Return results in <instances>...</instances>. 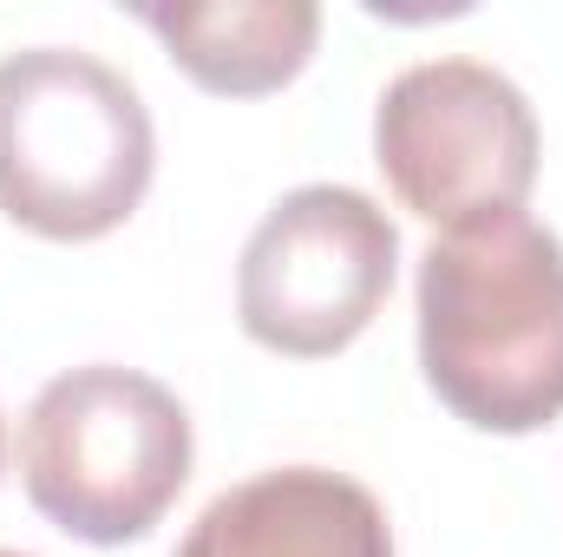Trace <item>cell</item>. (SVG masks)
<instances>
[{"instance_id": "obj_1", "label": "cell", "mask_w": 563, "mask_h": 557, "mask_svg": "<svg viewBox=\"0 0 563 557\" xmlns=\"http://www.w3.org/2000/svg\"><path fill=\"white\" fill-rule=\"evenodd\" d=\"M426 387L478 433L563 414V243L525 210L445 230L420 256Z\"/></svg>"}, {"instance_id": "obj_2", "label": "cell", "mask_w": 563, "mask_h": 557, "mask_svg": "<svg viewBox=\"0 0 563 557\" xmlns=\"http://www.w3.org/2000/svg\"><path fill=\"white\" fill-rule=\"evenodd\" d=\"M157 132L139 86L86 46L0 59V210L53 243L119 230L151 190Z\"/></svg>"}, {"instance_id": "obj_3", "label": "cell", "mask_w": 563, "mask_h": 557, "mask_svg": "<svg viewBox=\"0 0 563 557\" xmlns=\"http://www.w3.org/2000/svg\"><path fill=\"white\" fill-rule=\"evenodd\" d=\"M190 479L184 401L119 361L53 374L20 419V485L40 518L86 545L144 538Z\"/></svg>"}, {"instance_id": "obj_4", "label": "cell", "mask_w": 563, "mask_h": 557, "mask_svg": "<svg viewBox=\"0 0 563 557\" xmlns=\"http://www.w3.org/2000/svg\"><path fill=\"white\" fill-rule=\"evenodd\" d=\"M387 190L439 230L525 210L538 184V112L485 59H420L374 106Z\"/></svg>"}, {"instance_id": "obj_5", "label": "cell", "mask_w": 563, "mask_h": 557, "mask_svg": "<svg viewBox=\"0 0 563 557\" xmlns=\"http://www.w3.org/2000/svg\"><path fill=\"white\" fill-rule=\"evenodd\" d=\"M400 270L394 217L354 184H301L269 204L236 263L243 335L288 361L341 354L387 302Z\"/></svg>"}, {"instance_id": "obj_6", "label": "cell", "mask_w": 563, "mask_h": 557, "mask_svg": "<svg viewBox=\"0 0 563 557\" xmlns=\"http://www.w3.org/2000/svg\"><path fill=\"white\" fill-rule=\"evenodd\" d=\"M177 557H394L387 512L328 466H276L217 492Z\"/></svg>"}, {"instance_id": "obj_7", "label": "cell", "mask_w": 563, "mask_h": 557, "mask_svg": "<svg viewBox=\"0 0 563 557\" xmlns=\"http://www.w3.org/2000/svg\"><path fill=\"white\" fill-rule=\"evenodd\" d=\"M139 20L203 92L223 99H263L288 86L321 40L314 0H210V7L151 0L139 7Z\"/></svg>"}, {"instance_id": "obj_8", "label": "cell", "mask_w": 563, "mask_h": 557, "mask_svg": "<svg viewBox=\"0 0 563 557\" xmlns=\"http://www.w3.org/2000/svg\"><path fill=\"white\" fill-rule=\"evenodd\" d=\"M0 557H26V551H0Z\"/></svg>"}, {"instance_id": "obj_9", "label": "cell", "mask_w": 563, "mask_h": 557, "mask_svg": "<svg viewBox=\"0 0 563 557\" xmlns=\"http://www.w3.org/2000/svg\"><path fill=\"white\" fill-rule=\"evenodd\" d=\"M0 446H7V426H0Z\"/></svg>"}]
</instances>
